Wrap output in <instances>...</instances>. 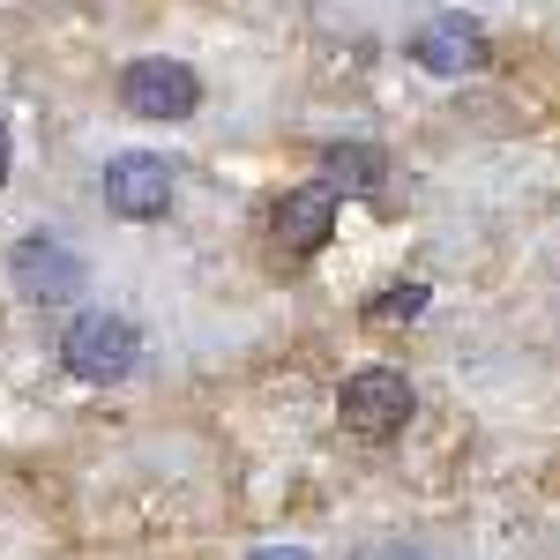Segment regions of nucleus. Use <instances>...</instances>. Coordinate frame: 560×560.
<instances>
[{
	"instance_id": "nucleus-1",
	"label": "nucleus",
	"mask_w": 560,
	"mask_h": 560,
	"mask_svg": "<svg viewBox=\"0 0 560 560\" xmlns=\"http://www.w3.org/2000/svg\"><path fill=\"white\" fill-rule=\"evenodd\" d=\"M411 411H419V396H411V382H404L396 366H359V374L337 388V419H345V433H359V441H396V433L411 427Z\"/></svg>"
},
{
	"instance_id": "nucleus-2",
	"label": "nucleus",
	"mask_w": 560,
	"mask_h": 560,
	"mask_svg": "<svg viewBox=\"0 0 560 560\" xmlns=\"http://www.w3.org/2000/svg\"><path fill=\"white\" fill-rule=\"evenodd\" d=\"M135 359H142V337H135V322H120V314H83L60 337V366L75 382H128Z\"/></svg>"
},
{
	"instance_id": "nucleus-3",
	"label": "nucleus",
	"mask_w": 560,
	"mask_h": 560,
	"mask_svg": "<svg viewBox=\"0 0 560 560\" xmlns=\"http://www.w3.org/2000/svg\"><path fill=\"white\" fill-rule=\"evenodd\" d=\"M120 105L135 120H187L202 105V83H195L187 60H135L120 75Z\"/></svg>"
},
{
	"instance_id": "nucleus-4",
	"label": "nucleus",
	"mask_w": 560,
	"mask_h": 560,
	"mask_svg": "<svg viewBox=\"0 0 560 560\" xmlns=\"http://www.w3.org/2000/svg\"><path fill=\"white\" fill-rule=\"evenodd\" d=\"M8 277H15V292L38 306H60L83 292V261L68 255L60 240H45V232H31V240H15V255H8Z\"/></svg>"
},
{
	"instance_id": "nucleus-5",
	"label": "nucleus",
	"mask_w": 560,
	"mask_h": 560,
	"mask_svg": "<svg viewBox=\"0 0 560 560\" xmlns=\"http://www.w3.org/2000/svg\"><path fill=\"white\" fill-rule=\"evenodd\" d=\"M269 232H277L284 255H314V247H329V232H337V195H329L322 179L284 187L277 210H269Z\"/></svg>"
},
{
	"instance_id": "nucleus-6",
	"label": "nucleus",
	"mask_w": 560,
	"mask_h": 560,
	"mask_svg": "<svg viewBox=\"0 0 560 560\" xmlns=\"http://www.w3.org/2000/svg\"><path fill=\"white\" fill-rule=\"evenodd\" d=\"M105 202L120 217H135V224H142V217H165L173 210V173H165V158H142V150H135V158H113V165H105Z\"/></svg>"
},
{
	"instance_id": "nucleus-7",
	"label": "nucleus",
	"mask_w": 560,
	"mask_h": 560,
	"mask_svg": "<svg viewBox=\"0 0 560 560\" xmlns=\"http://www.w3.org/2000/svg\"><path fill=\"white\" fill-rule=\"evenodd\" d=\"M411 60L433 68V75H471V68H486V31L471 15H433L427 31L411 38Z\"/></svg>"
},
{
	"instance_id": "nucleus-8",
	"label": "nucleus",
	"mask_w": 560,
	"mask_h": 560,
	"mask_svg": "<svg viewBox=\"0 0 560 560\" xmlns=\"http://www.w3.org/2000/svg\"><path fill=\"white\" fill-rule=\"evenodd\" d=\"M382 179H388V165H382V150L374 142H329V158H322V187L329 195H382Z\"/></svg>"
},
{
	"instance_id": "nucleus-9",
	"label": "nucleus",
	"mask_w": 560,
	"mask_h": 560,
	"mask_svg": "<svg viewBox=\"0 0 560 560\" xmlns=\"http://www.w3.org/2000/svg\"><path fill=\"white\" fill-rule=\"evenodd\" d=\"M411 314H427V284H388L366 300V322H411Z\"/></svg>"
},
{
	"instance_id": "nucleus-10",
	"label": "nucleus",
	"mask_w": 560,
	"mask_h": 560,
	"mask_svg": "<svg viewBox=\"0 0 560 560\" xmlns=\"http://www.w3.org/2000/svg\"><path fill=\"white\" fill-rule=\"evenodd\" d=\"M247 560H306L300 546H261V553H247Z\"/></svg>"
},
{
	"instance_id": "nucleus-11",
	"label": "nucleus",
	"mask_w": 560,
	"mask_h": 560,
	"mask_svg": "<svg viewBox=\"0 0 560 560\" xmlns=\"http://www.w3.org/2000/svg\"><path fill=\"white\" fill-rule=\"evenodd\" d=\"M0 179H8V128H0Z\"/></svg>"
},
{
	"instance_id": "nucleus-12",
	"label": "nucleus",
	"mask_w": 560,
	"mask_h": 560,
	"mask_svg": "<svg viewBox=\"0 0 560 560\" xmlns=\"http://www.w3.org/2000/svg\"><path fill=\"white\" fill-rule=\"evenodd\" d=\"M388 560H419V553H388Z\"/></svg>"
}]
</instances>
